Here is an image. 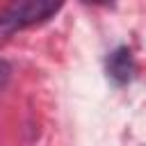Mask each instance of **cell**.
Instances as JSON below:
<instances>
[{
	"mask_svg": "<svg viewBox=\"0 0 146 146\" xmlns=\"http://www.w3.org/2000/svg\"><path fill=\"white\" fill-rule=\"evenodd\" d=\"M107 73L119 84H125L128 80H132V75H135V59H132V52L125 46L116 48L107 57Z\"/></svg>",
	"mask_w": 146,
	"mask_h": 146,
	"instance_id": "2",
	"label": "cell"
},
{
	"mask_svg": "<svg viewBox=\"0 0 146 146\" xmlns=\"http://www.w3.org/2000/svg\"><path fill=\"white\" fill-rule=\"evenodd\" d=\"M62 2L52 0H21L11 2L0 11V46H5L18 30L48 21L55 11H59Z\"/></svg>",
	"mask_w": 146,
	"mask_h": 146,
	"instance_id": "1",
	"label": "cell"
},
{
	"mask_svg": "<svg viewBox=\"0 0 146 146\" xmlns=\"http://www.w3.org/2000/svg\"><path fill=\"white\" fill-rule=\"evenodd\" d=\"M9 75H11V68H9V64L0 59V89H2L5 84H7V80H9Z\"/></svg>",
	"mask_w": 146,
	"mask_h": 146,
	"instance_id": "3",
	"label": "cell"
}]
</instances>
